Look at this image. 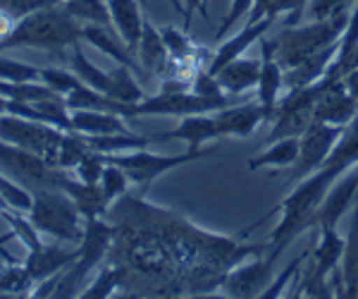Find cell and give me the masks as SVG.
<instances>
[{"label": "cell", "mask_w": 358, "mask_h": 299, "mask_svg": "<svg viewBox=\"0 0 358 299\" xmlns=\"http://www.w3.org/2000/svg\"><path fill=\"white\" fill-rule=\"evenodd\" d=\"M79 41H84V25L74 20L60 3L17 20L15 32L5 41L3 50L24 46V48H43L50 53H62L65 48H74Z\"/></svg>", "instance_id": "obj_1"}, {"label": "cell", "mask_w": 358, "mask_h": 299, "mask_svg": "<svg viewBox=\"0 0 358 299\" xmlns=\"http://www.w3.org/2000/svg\"><path fill=\"white\" fill-rule=\"evenodd\" d=\"M351 20V10L339 13L330 17V20H310V25L306 27H282V32L277 36L270 39L275 50V57L280 60V65L285 70L299 67L308 57L317 55L320 50H325L327 46L337 43L346 32V25Z\"/></svg>", "instance_id": "obj_2"}, {"label": "cell", "mask_w": 358, "mask_h": 299, "mask_svg": "<svg viewBox=\"0 0 358 299\" xmlns=\"http://www.w3.org/2000/svg\"><path fill=\"white\" fill-rule=\"evenodd\" d=\"M34 194V204L29 211V221L41 235L57 239V242L79 244L84 235V216L77 209L67 192L57 187H45Z\"/></svg>", "instance_id": "obj_3"}, {"label": "cell", "mask_w": 358, "mask_h": 299, "mask_svg": "<svg viewBox=\"0 0 358 299\" xmlns=\"http://www.w3.org/2000/svg\"><path fill=\"white\" fill-rule=\"evenodd\" d=\"M117 237V228L110 225V223L103 221L101 218H84V235H82V242L77 244L79 256L67 271H62V278L57 283L53 297H74L79 295V287L86 280L98 263L108 256L110 246Z\"/></svg>", "instance_id": "obj_4"}, {"label": "cell", "mask_w": 358, "mask_h": 299, "mask_svg": "<svg viewBox=\"0 0 358 299\" xmlns=\"http://www.w3.org/2000/svg\"><path fill=\"white\" fill-rule=\"evenodd\" d=\"M215 153V146L213 148H187L184 153H177V156H163V153H151L148 148H136V151H124V153H106V160L120 165L129 180L134 182L136 187H141V192L151 185L153 180H158L165 172L179 168V165H187L192 160H201Z\"/></svg>", "instance_id": "obj_5"}, {"label": "cell", "mask_w": 358, "mask_h": 299, "mask_svg": "<svg viewBox=\"0 0 358 299\" xmlns=\"http://www.w3.org/2000/svg\"><path fill=\"white\" fill-rule=\"evenodd\" d=\"M62 134H65V130L41 123V120H27L13 113L0 115V139L15 144L20 148H27L31 153H38V156L45 158L55 168Z\"/></svg>", "instance_id": "obj_6"}, {"label": "cell", "mask_w": 358, "mask_h": 299, "mask_svg": "<svg viewBox=\"0 0 358 299\" xmlns=\"http://www.w3.org/2000/svg\"><path fill=\"white\" fill-rule=\"evenodd\" d=\"M0 170L13 177L15 182L24 185L29 192H38V189L45 187L60 189V182L67 172L50 165L38 153H31L27 148H20L3 139H0Z\"/></svg>", "instance_id": "obj_7"}, {"label": "cell", "mask_w": 358, "mask_h": 299, "mask_svg": "<svg viewBox=\"0 0 358 299\" xmlns=\"http://www.w3.org/2000/svg\"><path fill=\"white\" fill-rule=\"evenodd\" d=\"M344 127L342 125H330V123H320L315 120L308 130L299 137V158L294 160V165H289V170L282 175V180L287 182H299L303 177H308L310 172L320 170L325 165L327 156L334 148V144L339 141Z\"/></svg>", "instance_id": "obj_8"}, {"label": "cell", "mask_w": 358, "mask_h": 299, "mask_svg": "<svg viewBox=\"0 0 358 299\" xmlns=\"http://www.w3.org/2000/svg\"><path fill=\"white\" fill-rule=\"evenodd\" d=\"M346 239L339 237L337 228H320V239L313 249V266L306 273L299 292L308 297H334L330 275L337 271L344 258Z\"/></svg>", "instance_id": "obj_9"}, {"label": "cell", "mask_w": 358, "mask_h": 299, "mask_svg": "<svg viewBox=\"0 0 358 299\" xmlns=\"http://www.w3.org/2000/svg\"><path fill=\"white\" fill-rule=\"evenodd\" d=\"M224 106H232V96L229 99H203V96L194 94L192 89L187 91H160L155 96H146L131 106V118L136 115H172V118H187L196 113H213L220 111Z\"/></svg>", "instance_id": "obj_10"}, {"label": "cell", "mask_w": 358, "mask_h": 299, "mask_svg": "<svg viewBox=\"0 0 358 299\" xmlns=\"http://www.w3.org/2000/svg\"><path fill=\"white\" fill-rule=\"evenodd\" d=\"M280 254L282 249L273 246V251L265 258L256 256V261H248L244 266L229 271L220 285L222 292L229 297H261V292L275 280V263Z\"/></svg>", "instance_id": "obj_11"}, {"label": "cell", "mask_w": 358, "mask_h": 299, "mask_svg": "<svg viewBox=\"0 0 358 299\" xmlns=\"http://www.w3.org/2000/svg\"><path fill=\"white\" fill-rule=\"evenodd\" d=\"M317 84H320V91H317V99L313 106L315 120L346 127L358 115V101L344 86V79H334L330 74H322L317 79Z\"/></svg>", "instance_id": "obj_12"}, {"label": "cell", "mask_w": 358, "mask_h": 299, "mask_svg": "<svg viewBox=\"0 0 358 299\" xmlns=\"http://www.w3.org/2000/svg\"><path fill=\"white\" fill-rule=\"evenodd\" d=\"M261 79H258V103H261L265 120L273 123L275 108L280 101V91L285 89V67L280 65V60L275 57L273 43L270 39H261Z\"/></svg>", "instance_id": "obj_13"}, {"label": "cell", "mask_w": 358, "mask_h": 299, "mask_svg": "<svg viewBox=\"0 0 358 299\" xmlns=\"http://www.w3.org/2000/svg\"><path fill=\"white\" fill-rule=\"evenodd\" d=\"M79 256V249H62L57 244H36L34 249H29L24 258V268L29 271L34 280L43 283V280L53 278V275L67 271Z\"/></svg>", "instance_id": "obj_14"}, {"label": "cell", "mask_w": 358, "mask_h": 299, "mask_svg": "<svg viewBox=\"0 0 358 299\" xmlns=\"http://www.w3.org/2000/svg\"><path fill=\"white\" fill-rule=\"evenodd\" d=\"M163 139L187 141V148H192V151L201 148L210 139H222L220 127H217V120H215V111L187 115V118H182V123L175 130L163 132V134H153V141H163Z\"/></svg>", "instance_id": "obj_15"}, {"label": "cell", "mask_w": 358, "mask_h": 299, "mask_svg": "<svg viewBox=\"0 0 358 299\" xmlns=\"http://www.w3.org/2000/svg\"><path fill=\"white\" fill-rule=\"evenodd\" d=\"M275 22H277L275 17L268 15V17H263V20L253 22V25H246L234 39H229V41H224L222 46H217V50L213 53V57H210V62H208L206 70L210 72V74H217L224 65H227V62H232L234 57L244 55L248 46L261 41L265 34L270 32V27H273Z\"/></svg>", "instance_id": "obj_16"}, {"label": "cell", "mask_w": 358, "mask_h": 299, "mask_svg": "<svg viewBox=\"0 0 358 299\" xmlns=\"http://www.w3.org/2000/svg\"><path fill=\"white\" fill-rule=\"evenodd\" d=\"M217 127H220V137H248L265 120V113L261 103H241V106H224L215 111Z\"/></svg>", "instance_id": "obj_17"}, {"label": "cell", "mask_w": 358, "mask_h": 299, "mask_svg": "<svg viewBox=\"0 0 358 299\" xmlns=\"http://www.w3.org/2000/svg\"><path fill=\"white\" fill-rule=\"evenodd\" d=\"M215 77L224 89V94L241 96L244 91L258 86V79H261V57H246V55L234 57Z\"/></svg>", "instance_id": "obj_18"}, {"label": "cell", "mask_w": 358, "mask_h": 299, "mask_svg": "<svg viewBox=\"0 0 358 299\" xmlns=\"http://www.w3.org/2000/svg\"><path fill=\"white\" fill-rule=\"evenodd\" d=\"M60 189L72 197V201L77 204V209L82 211L84 218H101L110 209V201L103 194L98 182H82L79 177H69V172H65Z\"/></svg>", "instance_id": "obj_19"}, {"label": "cell", "mask_w": 358, "mask_h": 299, "mask_svg": "<svg viewBox=\"0 0 358 299\" xmlns=\"http://www.w3.org/2000/svg\"><path fill=\"white\" fill-rule=\"evenodd\" d=\"M138 0H108V10H110L113 27L117 29L120 39L124 41L127 48L136 55L138 41H141L143 32V17Z\"/></svg>", "instance_id": "obj_20"}, {"label": "cell", "mask_w": 358, "mask_h": 299, "mask_svg": "<svg viewBox=\"0 0 358 299\" xmlns=\"http://www.w3.org/2000/svg\"><path fill=\"white\" fill-rule=\"evenodd\" d=\"M122 115L108 111H72V132L89 137L101 134H117V132H129L124 125Z\"/></svg>", "instance_id": "obj_21"}, {"label": "cell", "mask_w": 358, "mask_h": 299, "mask_svg": "<svg viewBox=\"0 0 358 299\" xmlns=\"http://www.w3.org/2000/svg\"><path fill=\"white\" fill-rule=\"evenodd\" d=\"M84 41H89L91 46H96L101 53H106L110 60H115L117 65H127L131 70H138L136 65V55L131 53L129 48L124 46L122 39H115L110 34L108 27H101V25H86L84 27Z\"/></svg>", "instance_id": "obj_22"}, {"label": "cell", "mask_w": 358, "mask_h": 299, "mask_svg": "<svg viewBox=\"0 0 358 299\" xmlns=\"http://www.w3.org/2000/svg\"><path fill=\"white\" fill-rule=\"evenodd\" d=\"M344 239H346L344 258H342L344 297H358V199L351 206V223Z\"/></svg>", "instance_id": "obj_23"}, {"label": "cell", "mask_w": 358, "mask_h": 299, "mask_svg": "<svg viewBox=\"0 0 358 299\" xmlns=\"http://www.w3.org/2000/svg\"><path fill=\"white\" fill-rule=\"evenodd\" d=\"M299 137H285L270 144L265 151L258 156L248 158V170H261V168H289L294 160L299 158Z\"/></svg>", "instance_id": "obj_24"}, {"label": "cell", "mask_w": 358, "mask_h": 299, "mask_svg": "<svg viewBox=\"0 0 358 299\" xmlns=\"http://www.w3.org/2000/svg\"><path fill=\"white\" fill-rule=\"evenodd\" d=\"M136 55H138L141 67L148 72H155L167 60V57H170L160 29H155L148 20H143V32H141V41H138Z\"/></svg>", "instance_id": "obj_25"}, {"label": "cell", "mask_w": 358, "mask_h": 299, "mask_svg": "<svg viewBox=\"0 0 358 299\" xmlns=\"http://www.w3.org/2000/svg\"><path fill=\"white\" fill-rule=\"evenodd\" d=\"M84 139H86V144H89L91 151H98V153L136 151V148H148L153 144V137L131 134V132H117V134H101V137L84 134Z\"/></svg>", "instance_id": "obj_26"}, {"label": "cell", "mask_w": 358, "mask_h": 299, "mask_svg": "<svg viewBox=\"0 0 358 299\" xmlns=\"http://www.w3.org/2000/svg\"><path fill=\"white\" fill-rule=\"evenodd\" d=\"M36 290V280L29 275L24 263H8L0 271V297H31Z\"/></svg>", "instance_id": "obj_27"}, {"label": "cell", "mask_w": 358, "mask_h": 299, "mask_svg": "<svg viewBox=\"0 0 358 299\" xmlns=\"http://www.w3.org/2000/svg\"><path fill=\"white\" fill-rule=\"evenodd\" d=\"M113 72V86L108 91V96L120 103H127V106H134V103L146 99L143 89L138 86V82L134 79V70L127 65H117Z\"/></svg>", "instance_id": "obj_28"}, {"label": "cell", "mask_w": 358, "mask_h": 299, "mask_svg": "<svg viewBox=\"0 0 358 299\" xmlns=\"http://www.w3.org/2000/svg\"><path fill=\"white\" fill-rule=\"evenodd\" d=\"M72 72L77 74L84 84L94 86V89L103 91V94H108V91H110V86H113V72L98 70L94 62L84 55V50L79 48V43L72 48Z\"/></svg>", "instance_id": "obj_29"}, {"label": "cell", "mask_w": 358, "mask_h": 299, "mask_svg": "<svg viewBox=\"0 0 358 299\" xmlns=\"http://www.w3.org/2000/svg\"><path fill=\"white\" fill-rule=\"evenodd\" d=\"M127 280V268L124 266H106L101 273L96 275V280L91 285H86L79 297L84 299H103L110 297L117 287H122Z\"/></svg>", "instance_id": "obj_30"}, {"label": "cell", "mask_w": 358, "mask_h": 299, "mask_svg": "<svg viewBox=\"0 0 358 299\" xmlns=\"http://www.w3.org/2000/svg\"><path fill=\"white\" fill-rule=\"evenodd\" d=\"M325 163H344L349 168H354L358 163V115L344 127L339 141L334 144Z\"/></svg>", "instance_id": "obj_31"}, {"label": "cell", "mask_w": 358, "mask_h": 299, "mask_svg": "<svg viewBox=\"0 0 358 299\" xmlns=\"http://www.w3.org/2000/svg\"><path fill=\"white\" fill-rule=\"evenodd\" d=\"M0 82H10V84L41 82V67L0 55Z\"/></svg>", "instance_id": "obj_32"}, {"label": "cell", "mask_w": 358, "mask_h": 299, "mask_svg": "<svg viewBox=\"0 0 358 299\" xmlns=\"http://www.w3.org/2000/svg\"><path fill=\"white\" fill-rule=\"evenodd\" d=\"M0 197L8 201L10 209L22 211V214H29V211H31L34 194L29 192V189H27L24 185L15 182L10 175H5L3 170H0Z\"/></svg>", "instance_id": "obj_33"}, {"label": "cell", "mask_w": 358, "mask_h": 299, "mask_svg": "<svg viewBox=\"0 0 358 299\" xmlns=\"http://www.w3.org/2000/svg\"><path fill=\"white\" fill-rule=\"evenodd\" d=\"M129 175L120 168V165H115L108 160L106 163V168H103V175H101V189H103V194L108 197V201H117L120 197H124L127 194V189H129Z\"/></svg>", "instance_id": "obj_34"}, {"label": "cell", "mask_w": 358, "mask_h": 299, "mask_svg": "<svg viewBox=\"0 0 358 299\" xmlns=\"http://www.w3.org/2000/svg\"><path fill=\"white\" fill-rule=\"evenodd\" d=\"M356 0H308L306 5V17L308 20H330V17L354 10Z\"/></svg>", "instance_id": "obj_35"}, {"label": "cell", "mask_w": 358, "mask_h": 299, "mask_svg": "<svg viewBox=\"0 0 358 299\" xmlns=\"http://www.w3.org/2000/svg\"><path fill=\"white\" fill-rule=\"evenodd\" d=\"M41 82L48 84L50 89L57 91L60 96H67L69 91H74L79 84H82V79H79L74 72L57 70V67H43V70H41Z\"/></svg>", "instance_id": "obj_36"}, {"label": "cell", "mask_w": 358, "mask_h": 299, "mask_svg": "<svg viewBox=\"0 0 358 299\" xmlns=\"http://www.w3.org/2000/svg\"><path fill=\"white\" fill-rule=\"evenodd\" d=\"M106 153L89 151L86 156L79 160L77 168H74V177H79L82 182H101L103 168H106Z\"/></svg>", "instance_id": "obj_37"}, {"label": "cell", "mask_w": 358, "mask_h": 299, "mask_svg": "<svg viewBox=\"0 0 358 299\" xmlns=\"http://www.w3.org/2000/svg\"><path fill=\"white\" fill-rule=\"evenodd\" d=\"M192 91L203 96V99H229V94H224V89L220 86V82H217L215 74H210L206 67L192 77Z\"/></svg>", "instance_id": "obj_38"}, {"label": "cell", "mask_w": 358, "mask_h": 299, "mask_svg": "<svg viewBox=\"0 0 358 299\" xmlns=\"http://www.w3.org/2000/svg\"><path fill=\"white\" fill-rule=\"evenodd\" d=\"M53 5H60V0H0V8L13 15L15 20H22V17L36 13V10L53 8Z\"/></svg>", "instance_id": "obj_39"}, {"label": "cell", "mask_w": 358, "mask_h": 299, "mask_svg": "<svg viewBox=\"0 0 358 299\" xmlns=\"http://www.w3.org/2000/svg\"><path fill=\"white\" fill-rule=\"evenodd\" d=\"M251 8H253V0H232V3H229L227 15H224V20L220 22V29L215 32V41H222L224 34H227L229 29L236 25V22L244 20V17H248Z\"/></svg>", "instance_id": "obj_40"}, {"label": "cell", "mask_w": 358, "mask_h": 299, "mask_svg": "<svg viewBox=\"0 0 358 299\" xmlns=\"http://www.w3.org/2000/svg\"><path fill=\"white\" fill-rule=\"evenodd\" d=\"M306 256H308V254H301V256L296 258V261H292L289 266L285 268V271H282L280 275H277V278L273 280V283H270V285L265 287V290L261 292V299H275V297H282V292H285V287L289 285L292 275H296V273H299V268H301V263L306 261Z\"/></svg>", "instance_id": "obj_41"}, {"label": "cell", "mask_w": 358, "mask_h": 299, "mask_svg": "<svg viewBox=\"0 0 358 299\" xmlns=\"http://www.w3.org/2000/svg\"><path fill=\"white\" fill-rule=\"evenodd\" d=\"M199 10L201 15L208 20V8H206V0H184V29L192 27V17Z\"/></svg>", "instance_id": "obj_42"}, {"label": "cell", "mask_w": 358, "mask_h": 299, "mask_svg": "<svg viewBox=\"0 0 358 299\" xmlns=\"http://www.w3.org/2000/svg\"><path fill=\"white\" fill-rule=\"evenodd\" d=\"M15 25H17V20L10 13H5L3 8H0V50H3V46L5 41L10 39V34L15 32Z\"/></svg>", "instance_id": "obj_43"}, {"label": "cell", "mask_w": 358, "mask_h": 299, "mask_svg": "<svg viewBox=\"0 0 358 299\" xmlns=\"http://www.w3.org/2000/svg\"><path fill=\"white\" fill-rule=\"evenodd\" d=\"M273 3H275V0H253V8H251V13H248V17H246V25H253V22L268 17V10H270V5H273Z\"/></svg>", "instance_id": "obj_44"}, {"label": "cell", "mask_w": 358, "mask_h": 299, "mask_svg": "<svg viewBox=\"0 0 358 299\" xmlns=\"http://www.w3.org/2000/svg\"><path fill=\"white\" fill-rule=\"evenodd\" d=\"M344 86L351 91V96H354V99L358 101V67H356V70H351L344 77Z\"/></svg>", "instance_id": "obj_45"}, {"label": "cell", "mask_w": 358, "mask_h": 299, "mask_svg": "<svg viewBox=\"0 0 358 299\" xmlns=\"http://www.w3.org/2000/svg\"><path fill=\"white\" fill-rule=\"evenodd\" d=\"M13 237H17V235L13 232V230H8V232H5V235H0V246H3L5 242H10V239H13Z\"/></svg>", "instance_id": "obj_46"}, {"label": "cell", "mask_w": 358, "mask_h": 299, "mask_svg": "<svg viewBox=\"0 0 358 299\" xmlns=\"http://www.w3.org/2000/svg\"><path fill=\"white\" fill-rule=\"evenodd\" d=\"M8 101H10V99H5V96L0 94V115H5V113H8Z\"/></svg>", "instance_id": "obj_47"}, {"label": "cell", "mask_w": 358, "mask_h": 299, "mask_svg": "<svg viewBox=\"0 0 358 299\" xmlns=\"http://www.w3.org/2000/svg\"><path fill=\"white\" fill-rule=\"evenodd\" d=\"M5 209H8V201H5L3 197H0V211H5Z\"/></svg>", "instance_id": "obj_48"}, {"label": "cell", "mask_w": 358, "mask_h": 299, "mask_svg": "<svg viewBox=\"0 0 358 299\" xmlns=\"http://www.w3.org/2000/svg\"><path fill=\"white\" fill-rule=\"evenodd\" d=\"M358 67V50H356V55H354V70Z\"/></svg>", "instance_id": "obj_49"}, {"label": "cell", "mask_w": 358, "mask_h": 299, "mask_svg": "<svg viewBox=\"0 0 358 299\" xmlns=\"http://www.w3.org/2000/svg\"><path fill=\"white\" fill-rule=\"evenodd\" d=\"M138 3H141V8H143V3H146V0H138Z\"/></svg>", "instance_id": "obj_50"}]
</instances>
